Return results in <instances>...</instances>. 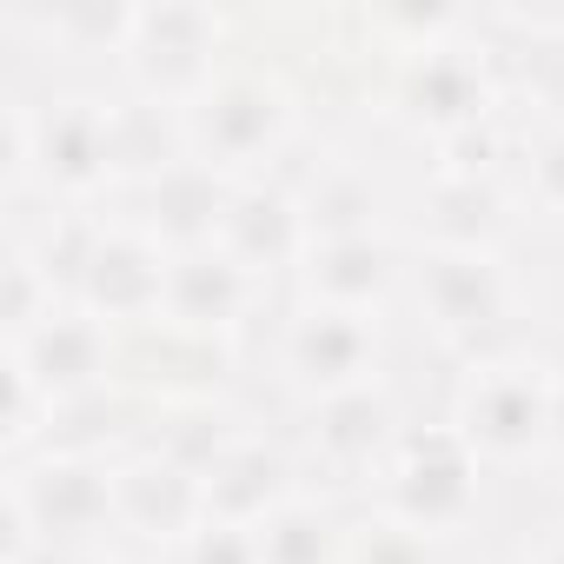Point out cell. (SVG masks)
<instances>
[{
	"instance_id": "20",
	"label": "cell",
	"mask_w": 564,
	"mask_h": 564,
	"mask_svg": "<svg viewBox=\"0 0 564 564\" xmlns=\"http://www.w3.org/2000/svg\"><path fill=\"white\" fill-rule=\"evenodd\" d=\"M313 478H306V458L293 445V432H272V425H252L213 471H206V518L219 524H259L272 518L286 498H300Z\"/></svg>"
},
{
	"instance_id": "18",
	"label": "cell",
	"mask_w": 564,
	"mask_h": 564,
	"mask_svg": "<svg viewBox=\"0 0 564 564\" xmlns=\"http://www.w3.org/2000/svg\"><path fill=\"white\" fill-rule=\"evenodd\" d=\"M265 300H272V286H259V279L246 265H232L219 246H199V252H173L160 319L180 326V333L239 346L252 333V319H265Z\"/></svg>"
},
{
	"instance_id": "13",
	"label": "cell",
	"mask_w": 564,
	"mask_h": 564,
	"mask_svg": "<svg viewBox=\"0 0 564 564\" xmlns=\"http://www.w3.org/2000/svg\"><path fill=\"white\" fill-rule=\"evenodd\" d=\"M232 265H246L259 286H293V272L313 246V226H306V206H300V186L286 173H259V180H239L232 199H226V219H219V239H213Z\"/></svg>"
},
{
	"instance_id": "27",
	"label": "cell",
	"mask_w": 564,
	"mask_h": 564,
	"mask_svg": "<svg viewBox=\"0 0 564 564\" xmlns=\"http://www.w3.org/2000/svg\"><path fill=\"white\" fill-rule=\"evenodd\" d=\"M544 458L564 471V359L551 366V438H544Z\"/></svg>"
},
{
	"instance_id": "26",
	"label": "cell",
	"mask_w": 564,
	"mask_h": 564,
	"mask_svg": "<svg viewBox=\"0 0 564 564\" xmlns=\"http://www.w3.org/2000/svg\"><path fill=\"white\" fill-rule=\"evenodd\" d=\"M166 564H259V538H252V524H219V518H206Z\"/></svg>"
},
{
	"instance_id": "16",
	"label": "cell",
	"mask_w": 564,
	"mask_h": 564,
	"mask_svg": "<svg viewBox=\"0 0 564 564\" xmlns=\"http://www.w3.org/2000/svg\"><path fill=\"white\" fill-rule=\"evenodd\" d=\"M8 359H14V366L41 386V399L61 412V405H74V399H94V392L113 386V372H120V333H113L107 319L80 313V306H61L47 326H34L28 339H14Z\"/></svg>"
},
{
	"instance_id": "22",
	"label": "cell",
	"mask_w": 564,
	"mask_h": 564,
	"mask_svg": "<svg viewBox=\"0 0 564 564\" xmlns=\"http://www.w3.org/2000/svg\"><path fill=\"white\" fill-rule=\"evenodd\" d=\"M107 107H113V193L127 186H147L160 173H173L180 160H193L186 147V113L180 107H160L147 94H127L107 80Z\"/></svg>"
},
{
	"instance_id": "15",
	"label": "cell",
	"mask_w": 564,
	"mask_h": 564,
	"mask_svg": "<svg viewBox=\"0 0 564 564\" xmlns=\"http://www.w3.org/2000/svg\"><path fill=\"white\" fill-rule=\"evenodd\" d=\"M113 505H120V544L173 557L199 524H206V485L160 458L153 445H127L113 465Z\"/></svg>"
},
{
	"instance_id": "9",
	"label": "cell",
	"mask_w": 564,
	"mask_h": 564,
	"mask_svg": "<svg viewBox=\"0 0 564 564\" xmlns=\"http://www.w3.org/2000/svg\"><path fill=\"white\" fill-rule=\"evenodd\" d=\"M286 432H293V445L306 458L313 491H333V498L359 505V491L372 485V471L386 465V452L405 432V405H399L392 379H372V386L333 392L319 405H300Z\"/></svg>"
},
{
	"instance_id": "28",
	"label": "cell",
	"mask_w": 564,
	"mask_h": 564,
	"mask_svg": "<svg viewBox=\"0 0 564 564\" xmlns=\"http://www.w3.org/2000/svg\"><path fill=\"white\" fill-rule=\"evenodd\" d=\"M524 564H564V518H551V524H538V538L518 551Z\"/></svg>"
},
{
	"instance_id": "7",
	"label": "cell",
	"mask_w": 564,
	"mask_h": 564,
	"mask_svg": "<svg viewBox=\"0 0 564 564\" xmlns=\"http://www.w3.org/2000/svg\"><path fill=\"white\" fill-rule=\"evenodd\" d=\"M551 366L557 359L538 352V346L458 366L445 419L465 432V445L485 458V471H511V465H538L544 458V438H551Z\"/></svg>"
},
{
	"instance_id": "11",
	"label": "cell",
	"mask_w": 564,
	"mask_h": 564,
	"mask_svg": "<svg viewBox=\"0 0 564 564\" xmlns=\"http://www.w3.org/2000/svg\"><path fill=\"white\" fill-rule=\"evenodd\" d=\"M166 272H173V252L153 232H140V226H127L100 206V232H94V252L80 265L74 306L107 319L113 333L153 326L166 313Z\"/></svg>"
},
{
	"instance_id": "10",
	"label": "cell",
	"mask_w": 564,
	"mask_h": 564,
	"mask_svg": "<svg viewBox=\"0 0 564 564\" xmlns=\"http://www.w3.org/2000/svg\"><path fill=\"white\" fill-rule=\"evenodd\" d=\"M399 232L412 246H471V252H511L524 232L518 180H471V173H419L405 186Z\"/></svg>"
},
{
	"instance_id": "19",
	"label": "cell",
	"mask_w": 564,
	"mask_h": 564,
	"mask_svg": "<svg viewBox=\"0 0 564 564\" xmlns=\"http://www.w3.org/2000/svg\"><path fill=\"white\" fill-rule=\"evenodd\" d=\"M232 173H213L206 160H180L173 173L147 180V186H127L107 199L113 219L153 232L166 252H199L219 239V219H226V199H232Z\"/></svg>"
},
{
	"instance_id": "24",
	"label": "cell",
	"mask_w": 564,
	"mask_h": 564,
	"mask_svg": "<svg viewBox=\"0 0 564 564\" xmlns=\"http://www.w3.org/2000/svg\"><path fill=\"white\" fill-rule=\"evenodd\" d=\"M518 199L524 226H564V120H524L518 147Z\"/></svg>"
},
{
	"instance_id": "4",
	"label": "cell",
	"mask_w": 564,
	"mask_h": 564,
	"mask_svg": "<svg viewBox=\"0 0 564 564\" xmlns=\"http://www.w3.org/2000/svg\"><path fill=\"white\" fill-rule=\"evenodd\" d=\"M485 458L465 445V432L438 412V419H405L399 445L386 452V465L372 471V485L359 491V511L405 524L432 544H458L478 511H485Z\"/></svg>"
},
{
	"instance_id": "29",
	"label": "cell",
	"mask_w": 564,
	"mask_h": 564,
	"mask_svg": "<svg viewBox=\"0 0 564 564\" xmlns=\"http://www.w3.org/2000/svg\"><path fill=\"white\" fill-rule=\"evenodd\" d=\"M87 564H166V557H153V551H133V544H113V551H94Z\"/></svg>"
},
{
	"instance_id": "17",
	"label": "cell",
	"mask_w": 564,
	"mask_h": 564,
	"mask_svg": "<svg viewBox=\"0 0 564 564\" xmlns=\"http://www.w3.org/2000/svg\"><path fill=\"white\" fill-rule=\"evenodd\" d=\"M286 180L300 186V206H306L313 239H339V232H399L405 186H392L366 153L319 147V160H313V166H286Z\"/></svg>"
},
{
	"instance_id": "8",
	"label": "cell",
	"mask_w": 564,
	"mask_h": 564,
	"mask_svg": "<svg viewBox=\"0 0 564 564\" xmlns=\"http://www.w3.org/2000/svg\"><path fill=\"white\" fill-rule=\"evenodd\" d=\"M386 313H346V306H306L293 300L272 333V379L286 405H319L333 392L386 379Z\"/></svg>"
},
{
	"instance_id": "3",
	"label": "cell",
	"mask_w": 564,
	"mask_h": 564,
	"mask_svg": "<svg viewBox=\"0 0 564 564\" xmlns=\"http://www.w3.org/2000/svg\"><path fill=\"white\" fill-rule=\"evenodd\" d=\"M306 140V94L300 80L239 47V61L186 107V147L193 160H206L213 173L232 180H259V173H286L293 147Z\"/></svg>"
},
{
	"instance_id": "2",
	"label": "cell",
	"mask_w": 564,
	"mask_h": 564,
	"mask_svg": "<svg viewBox=\"0 0 564 564\" xmlns=\"http://www.w3.org/2000/svg\"><path fill=\"white\" fill-rule=\"evenodd\" d=\"M405 300L432 346H445L458 366L498 359L531 346L524 333V286L511 272V252H471V246H412L405 259Z\"/></svg>"
},
{
	"instance_id": "30",
	"label": "cell",
	"mask_w": 564,
	"mask_h": 564,
	"mask_svg": "<svg viewBox=\"0 0 564 564\" xmlns=\"http://www.w3.org/2000/svg\"><path fill=\"white\" fill-rule=\"evenodd\" d=\"M465 564H524V557H491V551H485V557H465Z\"/></svg>"
},
{
	"instance_id": "14",
	"label": "cell",
	"mask_w": 564,
	"mask_h": 564,
	"mask_svg": "<svg viewBox=\"0 0 564 564\" xmlns=\"http://www.w3.org/2000/svg\"><path fill=\"white\" fill-rule=\"evenodd\" d=\"M405 259H412L405 232L313 239L306 259H300V272H293V300H306V306H346V313H392V300H405Z\"/></svg>"
},
{
	"instance_id": "5",
	"label": "cell",
	"mask_w": 564,
	"mask_h": 564,
	"mask_svg": "<svg viewBox=\"0 0 564 564\" xmlns=\"http://www.w3.org/2000/svg\"><path fill=\"white\" fill-rule=\"evenodd\" d=\"M239 47H246L239 8H213V0H133V28H127L113 87L186 113L239 61Z\"/></svg>"
},
{
	"instance_id": "1",
	"label": "cell",
	"mask_w": 564,
	"mask_h": 564,
	"mask_svg": "<svg viewBox=\"0 0 564 564\" xmlns=\"http://www.w3.org/2000/svg\"><path fill=\"white\" fill-rule=\"evenodd\" d=\"M505 67H498V41L485 28V8H471V28L419 47L405 61H386L379 87H372V120L392 127L399 140H412L419 153L505 113Z\"/></svg>"
},
{
	"instance_id": "12",
	"label": "cell",
	"mask_w": 564,
	"mask_h": 564,
	"mask_svg": "<svg viewBox=\"0 0 564 564\" xmlns=\"http://www.w3.org/2000/svg\"><path fill=\"white\" fill-rule=\"evenodd\" d=\"M113 386L133 392L147 412L173 405V399H232L239 392V346L199 339V333H180V326L153 319V326L120 333V372H113Z\"/></svg>"
},
{
	"instance_id": "23",
	"label": "cell",
	"mask_w": 564,
	"mask_h": 564,
	"mask_svg": "<svg viewBox=\"0 0 564 564\" xmlns=\"http://www.w3.org/2000/svg\"><path fill=\"white\" fill-rule=\"evenodd\" d=\"M352 518H359L352 498H333V491H313L306 485L300 498H286L272 518L252 524L259 564H346Z\"/></svg>"
},
{
	"instance_id": "21",
	"label": "cell",
	"mask_w": 564,
	"mask_h": 564,
	"mask_svg": "<svg viewBox=\"0 0 564 564\" xmlns=\"http://www.w3.org/2000/svg\"><path fill=\"white\" fill-rule=\"evenodd\" d=\"M252 425H259V412H246L239 392H232V399H173V405H153V412H147L140 445H153L160 458L186 465V471L206 485V471H213Z\"/></svg>"
},
{
	"instance_id": "25",
	"label": "cell",
	"mask_w": 564,
	"mask_h": 564,
	"mask_svg": "<svg viewBox=\"0 0 564 564\" xmlns=\"http://www.w3.org/2000/svg\"><path fill=\"white\" fill-rule=\"evenodd\" d=\"M346 564H445V544L405 531V524H386L372 511L352 518V544H346Z\"/></svg>"
},
{
	"instance_id": "6",
	"label": "cell",
	"mask_w": 564,
	"mask_h": 564,
	"mask_svg": "<svg viewBox=\"0 0 564 564\" xmlns=\"http://www.w3.org/2000/svg\"><path fill=\"white\" fill-rule=\"evenodd\" d=\"M113 465H120V452H34L0 471V498H14L28 511L47 557L87 564L94 551L120 544Z\"/></svg>"
}]
</instances>
